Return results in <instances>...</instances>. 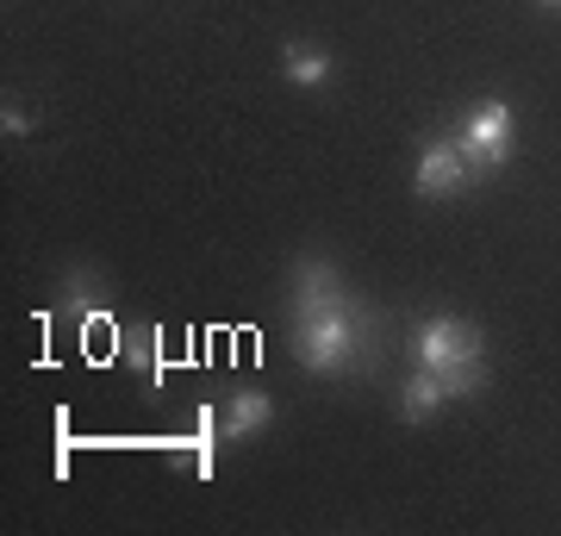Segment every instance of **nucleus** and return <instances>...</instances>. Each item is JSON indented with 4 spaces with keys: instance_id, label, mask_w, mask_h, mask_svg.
<instances>
[{
    "instance_id": "nucleus-2",
    "label": "nucleus",
    "mask_w": 561,
    "mask_h": 536,
    "mask_svg": "<svg viewBox=\"0 0 561 536\" xmlns=\"http://www.w3.org/2000/svg\"><path fill=\"white\" fill-rule=\"evenodd\" d=\"M512 138H518L512 106H505V100H481V106L468 113V125L456 132L468 175H493V169H505V162H512Z\"/></svg>"
},
{
    "instance_id": "nucleus-7",
    "label": "nucleus",
    "mask_w": 561,
    "mask_h": 536,
    "mask_svg": "<svg viewBox=\"0 0 561 536\" xmlns=\"http://www.w3.org/2000/svg\"><path fill=\"white\" fill-rule=\"evenodd\" d=\"M280 76L294 81V88H312L319 94L324 81H331V50L324 44H306V38H287L280 44Z\"/></svg>"
},
{
    "instance_id": "nucleus-5",
    "label": "nucleus",
    "mask_w": 561,
    "mask_h": 536,
    "mask_svg": "<svg viewBox=\"0 0 561 536\" xmlns=\"http://www.w3.org/2000/svg\"><path fill=\"white\" fill-rule=\"evenodd\" d=\"M337 299H350V287H343V275L331 262L324 256L294 262V306H287V312H319V306H337Z\"/></svg>"
},
{
    "instance_id": "nucleus-12",
    "label": "nucleus",
    "mask_w": 561,
    "mask_h": 536,
    "mask_svg": "<svg viewBox=\"0 0 561 536\" xmlns=\"http://www.w3.org/2000/svg\"><path fill=\"white\" fill-rule=\"evenodd\" d=\"M542 7H561V0H542Z\"/></svg>"
},
{
    "instance_id": "nucleus-3",
    "label": "nucleus",
    "mask_w": 561,
    "mask_h": 536,
    "mask_svg": "<svg viewBox=\"0 0 561 536\" xmlns=\"http://www.w3.org/2000/svg\"><path fill=\"white\" fill-rule=\"evenodd\" d=\"M412 356H419V368H449V362L481 356V324H468V318H456V312L424 318L419 338H412Z\"/></svg>"
},
{
    "instance_id": "nucleus-8",
    "label": "nucleus",
    "mask_w": 561,
    "mask_h": 536,
    "mask_svg": "<svg viewBox=\"0 0 561 536\" xmlns=\"http://www.w3.org/2000/svg\"><path fill=\"white\" fill-rule=\"evenodd\" d=\"M443 406H449V387H443V375H437V368H419V375H412V387H405V399H400V418L424 424V418H437Z\"/></svg>"
},
{
    "instance_id": "nucleus-4",
    "label": "nucleus",
    "mask_w": 561,
    "mask_h": 536,
    "mask_svg": "<svg viewBox=\"0 0 561 536\" xmlns=\"http://www.w3.org/2000/svg\"><path fill=\"white\" fill-rule=\"evenodd\" d=\"M412 187H419L424 199L437 194H456V187H468V162H461V144L456 138H431L419 150V175H412Z\"/></svg>"
},
{
    "instance_id": "nucleus-10",
    "label": "nucleus",
    "mask_w": 561,
    "mask_h": 536,
    "mask_svg": "<svg viewBox=\"0 0 561 536\" xmlns=\"http://www.w3.org/2000/svg\"><path fill=\"white\" fill-rule=\"evenodd\" d=\"M443 387H449V399H474L486 387V362L481 356H468V362H449V368H437Z\"/></svg>"
},
{
    "instance_id": "nucleus-9",
    "label": "nucleus",
    "mask_w": 561,
    "mask_h": 536,
    "mask_svg": "<svg viewBox=\"0 0 561 536\" xmlns=\"http://www.w3.org/2000/svg\"><path fill=\"white\" fill-rule=\"evenodd\" d=\"M62 299H69V312H94V299H106V281L94 269H69L62 275Z\"/></svg>"
},
{
    "instance_id": "nucleus-1",
    "label": "nucleus",
    "mask_w": 561,
    "mask_h": 536,
    "mask_svg": "<svg viewBox=\"0 0 561 536\" xmlns=\"http://www.w3.org/2000/svg\"><path fill=\"white\" fill-rule=\"evenodd\" d=\"M287 343L306 375H350L362 362V312L356 299L319 306V312H287Z\"/></svg>"
},
{
    "instance_id": "nucleus-11",
    "label": "nucleus",
    "mask_w": 561,
    "mask_h": 536,
    "mask_svg": "<svg viewBox=\"0 0 561 536\" xmlns=\"http://www.w3.org/2000/svg\"><path fill=\"white\" fill-rule=\"evenodd\" d=\"M0 132H7V138H25V132H32V113H25L20 100H7V113H0Z\"/></svg>"
},
{
    "instance_id": "nucleus-6",
    "label": "nucleus",
    "mask_w": 561,
    "mask_h": 536,
    "mask_svg": "<svg viewBox=\"0 0 561 536\" xmlns=\"http://www.w3.org/2000/svg\"><path fill=\"white\" fill-rule=\"evenodd\" d=\"M268 424H275V399L262 394V387H243V394L225 399V443H250Z\"/></svg>"
}]
</instances>
